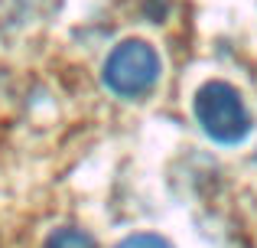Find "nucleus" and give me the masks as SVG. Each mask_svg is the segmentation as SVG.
<instances>
[{
	"instance_id": "nucleus-4",
	"label": "nucleus",
	"mask_w": 257,
	"mask_h": 248,
	"mask_svg": "<svg viewBox=\"0 0 257 248\" xmlns=\"http://www.w3.org/2000/svg\"><path fill=\"white\" fill-rule=\"evenodd\" d=\"M117 248H173L163 235H153V232H137V235H127Z\"/></svg>"
},
{
	"instance_id": "nucleus-3",
	"label": "nucleus",
	"mask_w": 257,
	"mask_h": 248,
	"mask_svg": "<svg viewBox=\"0 0 257 248\" xmlns=\"http://www.w3.org/2000/svg\"><path fill=\"white\" fill-rule=\"evenodd\" d=\"M46 248H98V245L82 229H56L46 238Z\"/></svg>"
},
{
	"instance_id": "nucleus-1",
	"label": "nucleus",
	"mask_w": 257,
	"mask_h": 248,
	"mask_svg": "<svg viewBox=\"0 0 257 248\" xmlns=\"http://www.w3.org/2000/svg\"><path fill=\"white\" fill-rule=\"evenodd\" d=\"M195 121L215 144H241L251 134V111L228 82H205L195 92Z\"/></svg>"
},
{
	"instance_id": "nucleus-2",
	"label": "nucleus",
	"mask_w": 257,
	"mask_h": 248,
	"mask_svg": "<svg viewBox=\"0 0 257 248\" xmlns=\"http://www.w3.org/2000/svg\"><path fill=\"white\" fill-rule=\"evenodd\" d=\"M101 82L117 98H140L160 82V56L144 39H124L104 59Z\"/></svg>"
}]
</instances>
